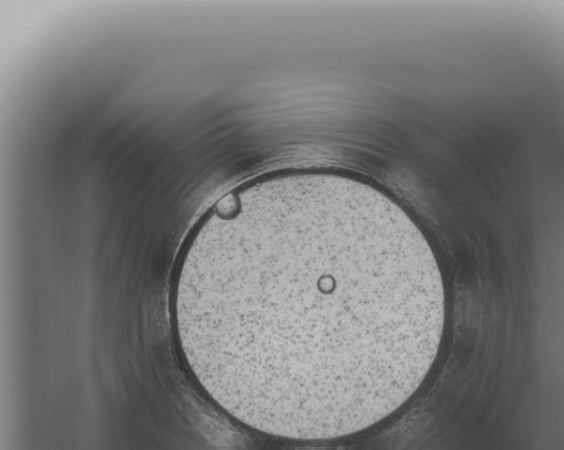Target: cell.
Segmentation results:
<instances>
[{"instance_id":"6da1fadb","label":"cell","mask_w":564,"mask_h":450,"mask_svg":"<svg viewBox=\"0 0 564 450\" xmlns=\"http://www.w3.org/2000/svg\"><path fill=\"white\" fill-rule=\"evenodd\" d=\"M186 360L257 430L302 440L360 431L399 408L438 350L441 274L388 196L325 171L272 175L218 201L175 290Z\"/></svg>"}]
</instances>
